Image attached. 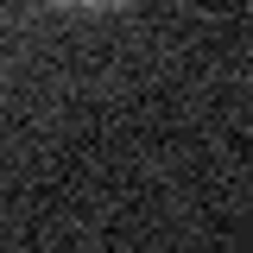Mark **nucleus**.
<instances>
[{
	"mask_svg": "<svg viewBox=\"0 0 253 253\" xmlns=\"http://www.w3.org/2000/svg\"><path fill=\"white\" fill-rule=\"evenodd\" d=\"M57 6H121V0H57Z\"/></svg>",
	"mask_w": 253,
	"mask_h": 253,
	"instance_id": "nucleus-1",
	"label": "nucleus"
}]
</instances>
